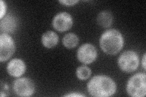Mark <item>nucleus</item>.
I'll list each match as a JSON object with an SVG mask.
<instances>
[{"mask_svg": "<svg viewBox=\"0 0 146 97\" xmlns=\"http://www.w3.org/2000/svg\"><path fill=\"white\" fill-rule=\"evenodd\" d=\"M26 66L21 59L15 58L9 61L7 65V71L9 75L13 77H20L25 73Z\"/></svg>", "mask_w": 146, "mask_h": 97, "instance_id": "obj_9", "label": "nucleus"}, {"mask_svg": "<svg viewBox=\"0 0 146 97\" xmlns=\"http://www.w3.org/2000/svg\"><path fill=\"white\" fill-rule=\"evenodd\" d=\"M98 56V52L94 46L90 43L82 45L77 50V58L79 61L85 64L93 63Z\"/></svg>", "mask_w": 146, "mask_h": 97, "instance_id": "obj_7", "label": "nucleus"}, {"mask_svg": "<svg viewBox=\"0 0 146 97\" xmlns=\"http://www.w3.org/2000/svg\"><path fill=\"white\" fill-rule=\"evenodd\" d=\"M78 2L79 1H74V0H73V1H64V0L63 1H59V3L65 6H72Z\"/></svg>", "mask_w": 146, "mask_h": 97, "instance_id": "obj_16", "label": "nucleus"}, {"mask_svg": "<svg viewBox=\"0 0 146 97\" xmlns=\"http://www.w3.org/2000/svg\"><path fill=\"white\" fill-rule=\"evenodd\" d=\"M64 96H66V97H83L85 96V95L81 94L79 93H77V92H73V93H70V94H68L66 95H64Z\"/></svg>", "mask_w": 146, "mask_h": 97, "instance_id": "obj_17", "label": "nucleus"}, {"mask_svg": "<svg viewBox=\"0 0 146 97\" xmlns=\"http://www.w3.org/2000/svg\"><path fill=\"white\" fill-rule=\"evenodd\" d=\"M13 89L18 96H30L34 93L35 85L29 78H20L13 81Z\"/></svg>", "mask_w": 146, "mask_h": 97, "instance_id": "obj_6", "label": "nucleus"}, {"mask_svg": "<svg viewBox=\"0 0 146 97\" xmlns=\"http://www.w3.org/2000/svg\"><path fill=\"white\" fill-rule=\"evenodd\" d=\"M52 26L56 30L63 32L70 30L73 25L71 15L66 12H60L52 20Z\"/></svg>", "mask_w": 146, "mask_h": 97, "instance_id": "obj_8", "label": "nucleus"}, {"mask_svg": "<svg viewBox=\"0 0 146 97\" xmlns=\"http://www.w3.org/2000/svg\"><path fill=\"white\" fill-rule=\"evenodd\" d=\"M113 17L111 13L108 11L100 12L97 16L98 24L104 28L110 26L112 24Z\"/></svg>", "mask_w": 146, "mask_h": 97, "instance_id": "obj_12", "label": "nucleus"}, {"mask_svg": "<svg viewBox=\"0 0 146 97\" xmlns=\"http://www.w3.org/2000/svg\"><path fill=\"white\" fill-rule=\"evenodd\" d=\"M58 42V36L53 31H48L42 36V43L44 47L51 49L56 46Z\"/></svg>", "mask_w": 146, "mask_h": 97, "instance_id": "obj_11", "label": "nucleus"}, {"mask_svg": "<svg viewBox=\"0 0 146 97\" xmlns=\"http://www.w3.org/2000/svg\"><path fill=\"white\" fill-rule=\"evenodd\" d=\"M124 37L119 31L109 29L105 31L99 40L100 47L103 52L114 55L119 52L124 47Z\"/></svg>", "mask_w": 146, "mask_h": 97, "instance_id": "obj_2", "label": "nucleus"}, {"mask_svg": "<svg viewBox=\"0 0 146 97\" xmlns=\"http://www.w3.org/2000/svg\"><path fill=\"white\" fill-rule=\"evenodd\" d=\"M18 26L17 18L12 15H7L1 20L0 22V29L1 34L13 33Z\"/></svg>", "mask_w": 146, "mask_h": 97, "instance_id": "obj_10", "label": "nucleus"}, {"mask_svg": "<svg viewBox=\"0 0 146 97\" xmlns=\"http://www.w3.org/2000/svg\"><path fill=\"white\" fill-rule=\"evenodd\" d=\"M145 64H146V63H145V53H144L143 58V59H142V66H143L144 70H145V69H146L145 68Z\"/></svg>", "mask_w": 146, "mask_h": 97, "instance_id": "obj_18", "label": "nucleus"}, {"mask_svg": "<svg viewBox=\"0 0 146 97\" xmlns=\"http://www.w3.org/2000/svg\"><path fill=\"white\" fill-rule=\"evenodd\" d=\"M89 94L96 97H108L116 93V84L110 77L106 75H96L87 84Z\"/></svg>", "mask_w": 146, "mask_h": 97, "instance_id": "obj_1", "label": "nucleus"}, {"mask_svg": "<svg viewBox=\"0 0 146 97\" xmlns=\"http://www.w3.org/2000/svg\"><path fill=\"white\" fill-rule=\"evenodd\" d=\"M128 94L133 97H144L146 94V75L139 73L132 76L127 84Z\"/></svg>", "mask_w": 146, "mask_h": 97, "instance_id": "obj_3", "label": "nucleus"}, {"mask_svg": "<svg viewBox=\"0 0 146 97\" xmlns=\"http://www.w3.org/2000/svg\"><path fill=\"white\" fill-rule=\"evenodd\" d=\"M7 11V6L5 2L3 1H0V18L1 20L6 16V13Z\"/></svg>", "mask_w": 146, "mask_h": 97, "instance_id": "obj_15", "label": "nucleus"}, {"mask_svg": "<svg viewBox=\"0 0 146 97\" xmlns=\"http://www.w3.org/2000/svg\"><path fill=\"white\" fill-rule=\"evenodd\" d=\"M76 76L80 80H86L88 79L91 74L90 69L86 66H81L77 69Z\"/></svg>", "mask_w": 146, "mask_h": 97, "instance_id": "obj_14", "label": "nucleus"}, {"mask_svg": "<svg viewBox=\"0 0 146 97\" xmlns=\"http://www.w3.org/2000/svg\"><path fill=\"white\" fill-rule=\"evenodd\" d=\"M15 51V42L11 36L7 34L0 35V61H6Z\"/></svg>", "mask_w": 146, "mask_h": 97, "instance_id": "obj_5", "label": "nucleus"}, {"mask_svg": "<svg viewBox=\"0 0 146 97\" xmlns=\"http://www.w3.org/2000/svg\"><path fill=\"white\" fill-rule=\"evenodd\" d=\"M79 38L76 34L69 33L63 36L62 42L63 46L68 49H72L76 48L79 44Z\"/></svg>", "mask_w": 146, "mask_h": 97, "instance_id": "obj_13", "label": "nucleus"}, {"mask_svg": "<svg viewBox=\"0 0 146 97\" xmlns=\"http://www.w3.org/2000/svg\"><path fill=\"white\" fill-rule=\"evenodd\" d=\"M138 55L133 50L123 52L118 58L117 64L123 72L131 73L135 71L139 66Z\"/></svg>", "mask_w": 146, "mask_h": 97, "instance_id": "obj_4", "label": "nucleus"}]
</instances>
